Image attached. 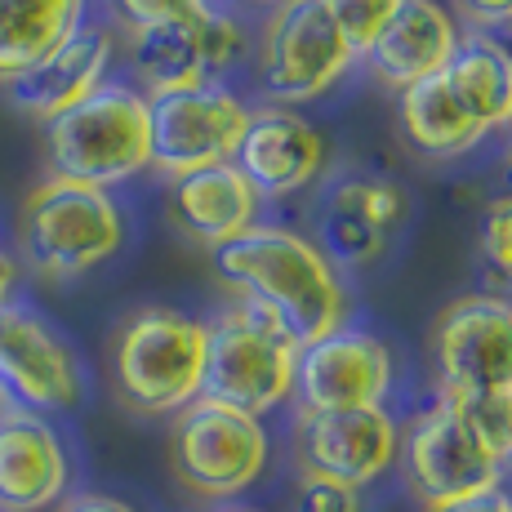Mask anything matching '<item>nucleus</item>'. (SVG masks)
<instances>
[{
	"label": "nucleus",
	"mask_w": 512,
	"mask_h": 512,
	"mask_svg": "<svg viewBox=\"0 0 512 512\" xmlns=\"http://www.w3.org/2000/svg\"><path fill=\"white\" fill-rule=\"evenodd\" d=\"M214 272L241 294V308L268 317L299 352L343 330V285L308 236L254 223L214 250Z\"/></svg>",
	"instance_id": "1"
},
{
	"label": "nucleus",
	"mask_w": 512,
	"mask_h": 512,
	"mask_svg": "<svg viewBox=\"0 0 512 512\" xmlns=\"http://www.w3.org/2000/svg\"><path fill=\"white\" fill-rule=\"evenodd\" d=\"M45 152L58 179L112 187L152 165L147 98L130 85H98L76 107L45 121Z\"/></svg>",
	"instance_id": "2"
},
{
	"label": "nucleus",
	"mask_w": 512,
	"mask_h": 512,
	"mask_svg": "<svg viewBox=\"0 0 512 512\" xmlns=\"http://www.w3.org/2000/svg\"><path fill=\"white\" fill-rule=\"evenodd\" d=\"M125 241V219L103 187L76 179H45L18 214L23 259L49 281H72L107 263Z\"/></svg>",
	"instance_id": "3"
},
{
	"label": "nucleus",
	"mask_w": 512,
	"mask_h": 512,
	"mask_svg": "<svg viewBox=\"0 0 512 512\" xmlns=\"http://www.w3.org/2000/svg\"><path fill=\"white\" fill-rule=\"evenodd\" d=\"M116 392L139 415H179L201 397L205 326L170 308H143L116 334Z\"/></svg>",
	"instance_id": "4"
},
{
	"label": "nucleus",
	"mask_w": 512,
	"mask_h": 512,
	"mask_svg": "<svg viewBox=\"0 0 512 512\" xmlns=\"http://www.w3.org/2000/svg\"><path fill=\"white\" fill-rule=\"evenodd\" d=\"M294 366L299 348L268 317L250 308L223 312L214 326H205L201 397L259 419L294 392Z\"/></svg>",
	"instance_id": "5"
},
{
	"label": "nucleus",
	"mask_w": 512,
	"mask_h": 512,
	"mask_svg": "<svg viewBox=\"0 0 512 512\" xmlns=\"http://www.w3.org/2000/svg\"><path fill=\"white\" fill-rule=\"evenodd\" d=\"M170 459L187 490L205 499H232L259 481L268 464V432L254 415L196 397L174 419Z\"/></svg>",
	"instance_id": "6"
},
{
	"label": "nucleus",
	"mask_w": 512,
	"mask_h": 512,
	"mask_svg": "<svg viewBox=\"0 0 512 512\" xmlns=\"http://www.w3.org/2000/svg\"><path fill=\"white\" fill-rule=\"evenodd\" d=\"M441 397L512 392V303L499 294H464L432 330Z\"/></svg>",
	"instance_id": "7"
},
{
	"label": "nucleus",
	"mask_w": 512,
	"mask_h": 512,
	"mask_svg": "<svg viewBox=\"0 0 512 512\" xmlns=\"http://www.w3.org/2000/svg\"><path fill=\"white\" fill-rule=\"evenodd\" d=\"M352 45L321 0H285L263 32L259 85L281 103L321 98L352 67Z\"/></svg>",
	"instance_id": "8"
},
{
	"label": "nucleus",
	"mask_w": 512,
	"mask_h": 512,
	"mask_svg": "<svg viewBox=\"0 0 512 512\" xmlns=\"http://www.w3.org/2000/svg\"><path fill=\"white\" fill-rule=\"evenodd\" d=\"M245 107L219 85L147 98V125H152V165L170 179L214 165H232L245 134Z\"/></svg>",
	"instance_id": "9"
},
{
	"label": "nucleus",
	"mask_w": 512,
	"mask_h": 512,
	"mask_svg": "<svg viewBox=\"0 0 512 512\" xmlns=\"http://www.w3.org/2000/svg\"><path fill=\"white\" fill-rule=\"evenodd\" d=\"M401 459H406L410 490L428 504V512L499 490V472H504L472 441V432L464 428V419L455 415V406L446 397L410 428Z\"/></svg>",
	"instance_id": "10"
},
{
	"label": "nucleus",
	"mask_w": 512,
	"mask_h": 512,
	"mask_svg": "<svg viewBox=\"0 0 512 512\" xmlns=\"http://www.w3.org/2000/svg\"><path fill=\"white\" fill-rule=\"evenodd\" d=\"M392 388V357L366 330H334L321 343L299 352L294 392L303 415H330V410H366L383 406Z\"/></svg>",
	"instance_id": "11"
},
{
	"label": "nucleus",
	"mask_w": 512,
	"mask_h": 512,
	"mask_svg": "<svg viewBox=\"0 0 512 512\" xmlns=\"http://www.w3.org/2000/svg\"><path fill=\"white\" fill-rule=\"evenodd\" d=\"M236 49H241V32L232 18L201 9L183 23L134 32V72L152 98L201 90V85H214V76L232 63Z\"/></svg>",
	"instance_id": "12"
},
{
	"label": "nucleus",
	"mask_w": 512,
	"mask_h": 512,
	"mask_svg": "<svg viewBox=\"0 0 512 512\" xmlns=\"http://www.w3.org/2000/svg\"><path fill=\"white\" fill-rule=\"evenodd\" d=\"M397 450V423L383 406L299 415V459L308 477H326L348 490H361L379 481V472H388Z\"/></svg>",
	"instance_id": "13"
},
{
	"label": "nucleus",
	"mask_w": 512,
	"mask_h": 512,
	"mask_svg": "<svg viewBox=\"0 0 512 512\" xmlns=\"http://www.w3.org/2000/svg\"><path fill=\"white\" fill-rule=\"evenodd\" d=\"M0 392L18 401V410H67L81 397L67 343L23 308H0Z\"/></svg>",
	"instance_id": "14"
},
{
	"label": "nucleus",
	"mask_w": 512,
	"mask_h": 512,
	"mask_svg": "<svg viewBox=\"0 0 512 512\" xmlns=\"http://www.w3.org/2000/svg\"><path fill=\"white\" fill-rule=\"evenodd\" d=\"M232 165L245 174L254 196H290L321 174L326 139L290 107H263L245 116V134Z\"/></svg>",
	"instance_id": "15"
},
{
	"label": "nucleus",
	"mask_w": 512,
	"mask_h": 512,
	"mask_svg": "<svg viewBox=\"0 0 512 512\" xmlns=\"http://www.w3.org/2000/svg\"><path fill=\"white\" fill-rule=\"evenodd\" d=\"M406 219V192L383 179H348L326 196L317 250L330 268H366L383 254L392 228Z\"/></svg>",
	"instance_id": "16"
},
{
	"label": "nucleus",
	"mask_w": 512,
	"mask_h": 512,
	"mask_svg": "<svg viewBox=\"0 0 512 512\" xmlns=\"http://www.w3.org/2000/svg\"><path fill=\"white\" fill-rule=\"evenodd\" d=\"M67 490V450L32 410H0V512H41Z\"/></svg>",
	"instance_id": "17"
},
{
	"label": "nucleus",
	"mask_w": 512,
	"mask_h": 512,
	"mask_svg": "<svg viewBox=\"0 0 512 512\" xmlns=\"http://www.w3.org/2000/svg\"><path fill=\"white\" fill-rule=\"evenodd\" d=\"M455 45V23L437 0H401L397 14L383 23V32L366 49V58L383 85L410 90V85L437 76L450 63Z\"/></svg>",
	"instance_id": "18"
},
{
	"label": "nucleus",
	"mask_w": 512,
	"mask_h": 512,
	"mask_svg": "<svg viewBox=\"0 0 512 512\" xmlns=\"http://www.w3.org/2000/svg\"><path fill=\"white\" fill-rule=\"evenodd\" d=\"M112 63V36L107 32H76L58 54H49L45 63L27 67L23 76H9L5 98L18 112L36 116V121H54L58 112L76 107L85 94H94L103 85V72Z\"/></svg>",
	"instance_id": "19"
},
{
	"label": "nucleus",
	"mask_w": 512,
	"mask_h": 512,
	"mask_svg": "<svg viewBox=\"0 0 512 512\" xmlns=\"http://www.w3.org/2000/svg\"><path fill=\"white\" fill-rule=\"evenodd\" d=\"M254 187L245 183V174L236 165H214V170H196L174 179L170 187V214L174 223L201 241L205 250H219L232 236L254 228Z\"/></svg>",
	"instance_id": "20"
},
{
	"label": "nucleus",
	"mask_w": 512,
	"mask_h": 512,
	"mask_svg": "<svg viewBox=\"0 0 512 512\" xmlns=\"http://www.w3.org/2000/svg\"><path fill=\"white\" fill-rule=\"evenodd\" d=\"M85 18V0H0V81L58 54Z\"/></svg>",
	"instance_id": "21"
},
{
	"label": "nucleus",
	"mask_w": 512,
	"mask_h": 512,
	"mask_svg": "<svg viewBox=\"0 0 512 512\" xmlns=\"http://www.w3.org/2000/svg\"><path fill=\"white\" fill-rule=\"evenodd\" d=\"M401 134L428 161H450V156H464L468 147H477L486 130L472 121V112L437 72L401 90Z\"/></svg>",
	"instance_id": "22"
},
{
	"label": "nucleus",
	"mask_w": 512,
	"mask_h": 512,
	"mask_svg": "<svg viewBox=\"0 0 512 512\" xmlns=\"http://www.w3.org/2000/svg\"><path fill=\"white\" fill-rule=\"evenodd\" d=\"M446 85L459 94V103L472 112L481 130H504L512 121V54L490 36L472 32L455 45L450 63L441 67Z\"/></svg>",
	"instance_id": "23"
},
{
	"label": "nucleus",
	"mask_w": 512,
	"mask_h": 512,
	"mask_svg": "<svg viewBox=\"0 0 512 512\" xmlns=\"http://www.w3.org/2000/svg\"><path fill=\"white\" fill-rule=\"evenodd\" d=\"M446 401L464 419L472 441L504 468L512 459V392H481V397H446Z\"/></svg>",
	"instance_id": "24"
},
{
	"label": "nucleus",
	"mask_w": 512,
	"mask_h": 512,
	"mask_svg": "<svg viewBox=\"0 0 512 512\" xmlns=\"http://www.w3.org/2000/svg\"><path fill=\"white\" fill-rule=\"evenodd\" d=\"M330 9V18L339 23L343 41L352 45V54H366L374 45V36L383 32L392 14H397L401 0H321Z\"/></svg>",
	"instance_id": "25"
},
{
	"label": "nucleus",
	"mask_w": 512,
	"mask_h": 512,
	"mask_svg": "<svg viewBox=\"0 0 512 512\" xmlns=\"http://www.w3.org/2000/svg\"><path fill=\"white\" fill-rule=\"evenodd\" d=\"M481 254L504 281H512V196H499L481 219Z\"/></svg>",
	"instance_id": "26"
},
{
	"label": "nucleus",
	"mask_w": 512,
	"mask_h": 512,
	"mask_svg": "<svg viewBox=\"0 0 512 512\" xmlns=\"http://www.w3.org/2000/svg\"><path fill=\"white\" fill-rule=\"evenodd\" d=\"M116 9H121V18L134 27V32H147V27L196 18L201 9H210V0H116Z\"/></svg>",
	"instance_id": "27"
},
{
	"label": "nucleus",
	"mask_w": 512,
	"mask_h": 512,
	"mask_svg": "<svg viewBox=\"0 0 512 512\" xmlns=\"http://www.w3.org/2000/svg\"><path fill=\"white\" fill-rule=\"evenodd\" d=\"M299 512H361L357 490L339 486L326 477H303L299 486Z\"/></svg>",
	"instance_id": "28"
},
{
	"label": "nucleus",
	"mask_w": 512,
	"mask_h": 512,
	"mask_svg": "<svg viewBox=\"0 0 512 512\" xmlns=\"http://www.w3.org/2000/svg\"><path fill=\"white\" fill-rule=\"evenodd\" d=\"M459 9L481 27H499L512 23V0H459Z\"/></svg>",
	"instance_id": "29"
},
{
	"label": "nucleus",
	"mask_w": 512,
	"mask_h": 512,
	"mask_svg": "<svg viewBox=\"0 0 512 512\" xmlns=\"http://www.w3.org/2000/svg\"><path fill=\"white\" fill-rule=\"evenodd\" d=\"M432 512H512V499L504 490H486V495H472V499H459L450 508H432Z\"/></svg>",
	"instance_id": "30"
},
{
	"label": "nucleus",
	"mask_w": 512,
	"mask_h": 512,
	"mask_svg": "<svg viewBox=\"0 0 512 512\" xmlns=\"http://www.w3.org/2000/svg\"><path fill=\"white\" fill-rule=\"evenodd\" d=\"M58 512H134V508L112 495H72Z\"/></svg>",
	"instance_id": "31"
},
{
	"label": "nucleus",
	"mask_w": 512,
	"mask_h": 512,
	"mask_svg": "<svg viewBox=\"0 0 512 512\" xmlns=\"http://www.w3.org/2000/svg\"><path fill=\"white\" fill-rule=\"evenodd\" d=\"M14 277H18V263L0 250V308L9 303V290H14Z\"/></svg>",
	"instance_id": "32"
},
{
	"label": "nucleus",
	"mask_w": 512,
	"mask_h": 512,
	"mask_svg": "<svg viewBox=\"0 0 512 512\" xmlns=\"http://www.w3.org/2000/svg\"><path fill=\"white\" fill-rule=\"evenodd\" d=\"M504 130H508V156H512V121L504 125Z\"/></svg>",
	"instance_id": "33"
},
{
	"label": "nucleus",
	"mask_w": 512,
	"mask_h": 512,
	"mask_svg": "<svg viewBox=\"0 0 512 512\" xmlns=\"http://www.w3.org/2000/svg\"><path fill=\"white\" fill-rule=\"evenodd\" d=\"M268 5H285V0H268Z\"/></svg>",
	"instance_id": "34"
},
{
	"label": "nucleus",
	"mask_w": 512,
	"mask_h": 512,
	"mask_svg": "<svg viewBox=\"0 0 512 512\" xmlns=\"http://www.w3.org/2000/svg\"><path fill=\"white\" fill-rule=\"evenodd\" d=\"M236 512H254V508H236Z\"/></svg>",
	"instance_id": "35"
}]
</instances>
